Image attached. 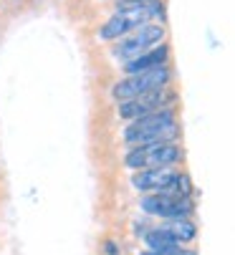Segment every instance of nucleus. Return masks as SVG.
I'll return each instance as SVG.
<instances>
[{
    "mask_svg": "<svg viewBox=\"0 0 235 255\" xmlns=\"http://www.w3.org/2000/svg\"><path fill=\"white\" fill-rule=\"evenodd\" d=\"M124 141L129 147L134 144H160V141H177L180 139V124H177V114L175 109H160V112L144 114L134 122H129V127L124 129Z\"/></svg>",
    "mask_w": 235,
    "mask_h": 255,
    "instance_id": "nucleus-1",
    "label": "nucleus"
},
{
    "mask_svg": "<svg viewBox=\"0 0 235 255\" xmlns=\"http://www.w3.org/2000/svg\"><path fill=\"white\" fill-rule=\"evenodd\" d=\"M162 15H165V5L160 0H149V3H139V5H116L114 15L96 30V35L101 41H116L144 23H154Z\"/></svg>",
    "mask_w": 235,
    "mask_h": 255,
    "instance_id": "nucleus-2",
    "label": "nucleus"
},
{
    "mask_svg": "<svg viewBox=\"0 0 235 255\" xmlns=\"http://www.w3.org/2000/svg\"><path fill=\"white\" fill-rule=\"evenodd\" d=\"M182 159V149L177 141L160 144H134L124 154V164L129 169H157V167H175Z\"/></svg>",
    "mask_w": 235,
    "mask_h": 255,
    "instance_id": "nucleus-3",
    "label": "nucleus"
},
{
    "mask_svg": "<svg viewBox=\"0 0 235 255\" xmlns=\"http://www.w3.org/2000/svg\"><path fill=\"white\" fill-rule=\"evenodd\" d=\"M170 81H172V68H170V63H165V66H157L152 71H144V74H134V76H127L122 81H116L111 86V96L116 101L137 99L142 94L170 86Z\"/></svg>",
    "mask_w": 235,
    "mask_h": 255,
    "instance_id": "nucleus-4",
    "label": "nucleus"
},
{
    "mask_svg": "<svg viewBox=\"0 0 235 255\" xmlns=\"http://www.w3.org/2000/svg\"><path fill=\"white\" fill-rule=\"evenodd\" d=\"M165 35H167L165 25H160V23H144L137 30L122 35V38H116V46L111 48V56L116 61H122V63L124 61H132L139 53L154 48L157 43H165Z\"/></svg>",
    "mask_w": 235,
    "mask_h": 255,
    "instance_id": "nucleus-5",
    "label": "nucleus"
},
{
    "mask_svg": "<svg viewBox=\"0 0 235 255\" xmlns=\"http://www.w3.org/2000/svg\"><path fill=\"white\" fill-rule=\"evenodd\" d=\"M139 207L147 215L162 217V220H182V217L192 215V200L190 197H177V195H167V192L144 195L139 200Z\"/></svg>",
    "mask_w": 235,
    "mask_h": 255,
    "instance_id": "nucleus-6",
    "label": "nucleus"
},
{
    "mask_svg": "<svg viewBox=\"0 0 235 255\" xmlns=\"http://www.w3.org/2000/svg\"><path fill=\"white\" fill-rule=\"evenodd\" d=\"M175 101V91H170V86L165 89H157V91H149V94H142L137 99H127V101H119V117L124 122H134L144 114H152V112H160V109H167L172 106Z\"/></svg>",
    "mask_w": 235,
    "mask_h": 255,
    "instance_id": "nucleus-7",
    "label": "nucleus"
},
{
    "mask_svg": "<svg viewBox=\"0 0 235 255\" xmlns=\"http://www.w3.org/2000/svg\"><path fill=\"white\" fill-rule=\"evenodd\" d=\"M180 177L177 169L172 167H157V169H139L132 174V187L142 195H157V192H167L172 190L175 179Z\"/></svg>",
    "mask_w": 235,
    "mask_h": 255,
    "instance_id": "nucleus-8",
    "label": "nucleus"
},
{
    "mask_svg": "<svg viewBox=\"0 0 235 255\" xmlns=\"http://www.w3.org/2000/svg\"><path fill=\"white\" fill-rule=\"evenodd\" d=\"M170 61V46L162 43V46H157V48H149L144 53H139L137 58L132 61H124L122 63V71L127 76H134V74H144V71H152L157 66H165Z\"/></svg>",
    "mask_w": 235,
    "mask_h": 255,
    "instance_id": "nucleus-9",
    "label": "nucleus"
},
{
    "mask_svg": "<svg viewBox=\"0 0 235 255\" xmlns=\"http://www.w3.org/2000/svg\"><path fill=\"white\" fill-rule=\"evenodd\" d=\"M162 230H165L177 245L190 243V240L198 238V228H195V223H190L187 217H182V220H167V225H162Z\"/></svg>",
    "mask_w": 235,
    "mask_h": 255,
    "instance_id": "nucleus-10",
    "label": "nucleus"
},
{
    "mask_svg": "<svg viewBox=\"0 0 235 255\" xmlns=\"http://www.w3.org/2000/svg\"><path fill=\"white\" fill-rule=\"evenodd\" d=\"M142 255H198L195 250H182V245H172L167 250H144Z\"/></svg>",
    "mask_w": 235,
    "mask_h": 255,
    "instance_id": "nucleus-11",
    "label": "nucleus"
},
{
    "mask_svg": "<svg viewBox=\"0 0 235 255\" xmlns=\"http://www.w3.org/2000/svg\"><path fill=\"white\" fill-rule=\"evenodd\" d=\"M139 3H149V0H116V5H139Z\"/></svg>",
    "mask_w": 235,
    "mask_h": 255,
    "instance_id": "nucleus-12",
    "label": "nucleus"
},
{
    "mask_svg": "<svg viewBox=\"0 0 235 255\" xmlns=\"http://www.w3.org/2000/svg\"><path fill=\"white\" fill-rule=\"evenodd\" d=\"M106 255H116V245L114 243H106Z\"/></svg>",
    "mask_w": 235,
    "mask_h": 255,
    "instance_id": "nucleus-13",
    "label": "nucleus"
}]
</instances>
